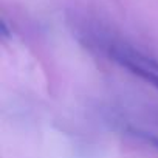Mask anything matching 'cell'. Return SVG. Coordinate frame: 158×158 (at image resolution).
<instances>
[{
	"label": "cell",
	"instance_id": "obj_1",
	"mask_svg": "<svg viewBox=\"0 0 158 158\" xmlns=\"http://www.w3.org/2000/svg\"><path fill=\"white\" fill-rule=\"evenodd\" d=\"M112 56L118 64L126 67L129 71H132L133 74L139 76L141 79H144V81H147L149 84H152L155 89H158V71L150 70L147 67H143V65H139V64H136V62H133V60H130L124 56H119V54H112Z\"/></svg>",
	"mask_w": 158,
	"mask_h": 158
},
{
	"label": "cell",
	"instance_id": "obj_2",
	"mask_svg": "<svg viewBox=\"0 0 158 158\" xmlns=\"http://www.w3.org/2000/svg\"><path fill=\"white\" fill-rule=\"evenodd\" d=\"M135 133H136L138 136L144 138L147 143H150L155 149H158V136H155V135H149L147 132H139V130H135Z\"/></svg>",
	"mask_w": 158,
	"mask_h": 158
},
{
	"label": "cell",
	"instance_id": "obj_3",
	"mask_svg": "<svg viewBox=\"0 0 158 158\" xmlns=\"http://www.w3.org/2000/svg\"><path fill=\"white\" fill-rule=\"evenodd\" d=\"M0 34H2V37L3 39H8L10 37V30H8V27H6V22L5 20H2V22H0Z\"/></svg>",
	"mask_w": 158,
	"mask_h": 158
}]
</instances>
